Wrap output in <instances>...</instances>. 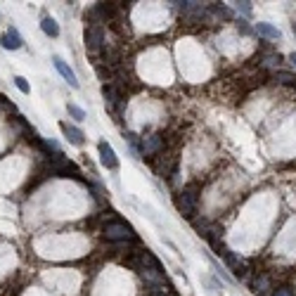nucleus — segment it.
Here are the masks:
<instances>
[{
	"label": "nucleus",
	"mask_w": 296,
	"mask_h": 296,
	"mask_svg": "<svg viewBox=\"0 0 296 296\" xmlns=\"http://www.w3.org/2000/svg\"><path fill=\"white\" fill-rule=\"evenodd\" d=\"M97 152H100V161H102V166L109 168V171H116L119 168V159H116V152L111 147L107 140H100V145H97Z\"/></svg>",
	"instance_id": "7"
},
{
	"label": "nucleus",
	"mask_w": 296,
	"mask_h": 296,
	"mask_svg": "<svg viewBox=\"0 0 296 296\" xmlns=\"http://www.w3.org/2000/svg\"><path fill=\"white\" fill-rule=\"evenodd\" d=\"M48 173H52L57 178H78L81 171L69 157H64L62 152H52L50 154V164H48Z\"/></svg>",
	"instance_id": "3"
},
{
	"label": "nucleus",
	"mask_w": 296,
	"mask_h": 296,
	"mask_svg": "<svg viewBox=\"0 0 296 296\" xmlns=\"http://www.w3.org/2000/svg\"><path fill=\"white\" fill-rule=\"evenodd\" d=\"M237 10H242V12L249 17V15H251V2H246V0H244V2H237Z\"/></svg>",
	"instance_id": "19"
},
{
	"label": "nucleus",
	"mask_w": 296,
	"mask_h": 296,
	"mask_svg": "<svg viewBox=\"0 0 296 296\" xmlns=\"http://www.w3.org/2000/svg\"><path fill=\"white\" fill-rule=\"evenodd\" d=\"M102 240L111 244H126V242H138L133 227L123 221H109L102 227Z\"/></svg>",
	"instance_id": "1"
},
{
	"label": "nucleus",
	"mask_w": 296,
	"mask_h": 296,
	"mask_svg": "<svg viewBox=\"0 0 296 296\" xmlns=\"http://www.w3.org/2000/svg\"><path fill=\"white\" fill-rule=\"evenodd\" d=\"M273 296H294V292H292L289 287H278V289L273 292Z\"/></svg>",
	"instance_id": "18"
},
{
	"label": "nucleus",
	"mask_w": 296,
	"mask_h": 296,
	"mask_svg": "<svg viewBox=\"0 0 296 296\" xmlns=\"http://www.w3.org/2000/svg\"><path fill=\"white\" fill-rule=\"evenodd\" d=\"M7 38L12 40V48H15V50H19V48L24 45V40H21V36H19V31L15 29V26H10V29H7Z\"/></svg>",
	"instance_id": "15"
},
{
	"label": "nucleus",
	"mask_w": 296,
	"mask_h": 296,
	"mask_svg": "<svg viewBox=\"0 0 296 296\" xmlns=\"http://www.w3.org/2000/svg\"><path fill=\"white\" fill-rule=\"evenodd\" d=\"M270 287H273V282H270V278H265V275H259V278L251 279V292L256 296H268Z\"/></svg>",
	"instance_id": "12"
},
{
	"label": "nucleus",
	"mask_w": 296,
	"mask_h": 296,
	"mask_svg": "<svg viewBox=\"0 0 296 296\" xmlns=\"http://www.w3.org/2000/svg\"><path fill=\"white\" fill-rule=\"evenodd\" d=\"M218 254L225 259L227 268L232 270V275H235V278H244V275H246V265L242 263V259L235 254V251H230V249H225V246H223V249H218Z\"/></svg>",
	"instance_id": "6"
},
{
	"label": "nucleus",
	"mask_w": 296,
	"mask_h": 296,
	"mask_svg": "<svg viewBox=\"0 0 296 296\" xmlns=\"http://www.w3.org/2000/svg\"><path fill=\"white\" fill-rule=\"evenodd\" d=\"M52 64H55V69L59 71V76H62V78H64V81H67L71 88H78V78H76L74 69H71V67H69V64L62 59V57L55 55V57H52Z\"/></svg>",
	"instance_id": "8"
},
{
	"label": "nucleus",
	"mask_w": 296,
	"mask_h": 296,
	"mask_svg": "<svg viewBox=\"0 0 296 296\" xmlns=\"http://www.w3.org/2000/svg\"><path fill=\"white\" fill-rule=\"evenodd\" d=\"M279 62H282V55L278 50H263L256 64H259V69H273V67H278Z\"/></svg>",
	"instance_id": "10"
},
{
	"label": "nucleus",
	"mask_w": 296,
	"mask_h": 296,
	"mask_svg": "<svg viewBox=\"0 0 296 296\" xmlns=\"http://www.w3.org/2000/svg\"><path fill=\"white\" fill-rule=\"evenodd\" d=\"M275 81L282 86H294L296 88V74H292V71H275Z\"/></svg>",
	"instance_id": "14"
},
{
	"label": "nucleus",
	"mask_w": 296,
	"mask_h": 296,
	"mask_svg": "<svg viewBox=\"0 0 296 296\" xmlns=\"http://www.w3.org/2000/svg\"><path fill=\"white\" fill-rule=\"evenodd\" d=\"M254 31H256L259 36L268 38V40H279V38H282V31H279L278 26L268 24V21H259V24H254Z\"/></svg>",
	"instance_id": "11"
},
{
	"label": "nucleus",
	"mask_w": 296,
	"mask_h": 296,
	"mask_svg": "<svg viewBox=\"0 0 296 296\" xmlns=\"http://www.w3.org/2000/svg\"><path fill=\"white\" fill-rule=\"evenodd\" d=\"M161 152H164V138L161 135H147V138L140 140V159L142 157L152 159V157H157Z\"/></svg>",
	"instance_id": "5"
},
{
	"label": "nucleus",
	"mask_w": 296,
	"mask_h": 296,
	"mask_svg": "<svg viewBox=\"0 0 296 296\" xmlns=\"http://www.w3.org/2000/svg\"><path fill=\"white\" fill-rule=\"evenodd\" d=\"M59 130L64 133V138L74 145V147H81L83 142H86V135H83V130L76 128V126H71V123H67V121H62L59 123Z\"/></svg>",
	"instance_id": "9"
},
{
	"label": "nucleus",
	"mask_w": 296,
	"mask_h": 296,
	"mask_svg": "<svg viewBox=\"0 0 296 296\" xmlns=\"http://www.w3.org/2000/svg\"><path fill=\"white\" fill-rule=\"evenodd\" d=\"M15 86H17V88H19V90H21V93H29V90H31L24 76H15Z\"/></svg>",
	"instance_id": "17"
},
{
	"label": "nucleus",
	"mask_w": 296,
	"mask_h": 296,
	"mask_svg": "<svg viewBox=\"0 0 296 296\" xmlns=\"http://www.w3.org/2000/svg\"><path fill=\"white\" fill-rule=\"evenodd\" d=\"M289 62H292V64L296 67V52H292V55H289Z\"/></svg>",
	"instance_id": "20"
},
{
	"label": "nucleus",
	"mask_w": 296,
	"mask_h": 296,
	"mask_svg": "<svg viewBox=\"0 0 296 296\" xmlns=\"http://www.w3.org/2000/svg\"><path fill=\"white\" fill-rule=\"evenodd\" d=\"M40 29H43V34L50 38H57L59 36V26H57V21L52 17H43V21H40Z\"/></svg>",
	"instance_id": "13"
},
{
	"label": "nucleus",
	"mask_w": 296,
	"mask_h": 296,
	"mask_svg": "<svg viewBox=\"0 0 296 296\" xmlns=\"http://www.w3.org/2000/svg\"><path fill=\"white\" fill-rule=\"evenodd\" d=\"M67 111H69V114L74 116L76 121H83V119H86V111L81 109V107H76L74 102H69V104H67Z\"/></svg>",
	"instance_id": "16"
},
{
	"label": "nucleus",
	"mask_w": 296,
	"mask_h": 296,
	"mask_svg": "<svg viewBox=\"0 0 296 296\" xmlns=\"http://www.w3.org/2000/svg\"><path fill=\"white\" fill-rule=\"evenodd\" d=\"M86 50L90 52V55L97 59L100 57V52L104 50V26H95V24H88L86 26Z\"/></svg>",
	"instance_id": "4"
},
{
	"label": "nucleus",
	"mask_w": 296,
	"mask_h": 296,
	"mask_svg": "<svg viewBox=\"0 0 296 296\" xmlns=\"http://www.w3.org/2000/svg\"><path fill=\"white\" fill-rule=\"evenodd\" d=\"M175 209L180 211V216L187 221H194L197 216V209H199V194H197V187H185L183 192L175 194Z\"/></svg>",
	"instance_id": "2"
},
{
	"label": "nucleus",
	"mask_w": 296,
	"mask_h": 296,
	"mask_svg": "<svg viewBox=\"0 0 296 296\" xmlns=\"http://www.w3.org/2000/svg\"><path fill=\"white\" fill-rule=\"evenodd\" d=\"M292 26H294V34H296V21H294V24H292Z\"/></svg>",
	"instance_id": "21"
}]
</instances>
